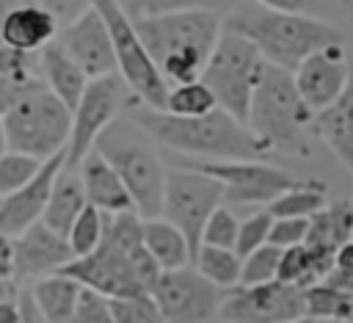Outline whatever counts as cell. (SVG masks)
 I'll list each match as a JSON object with an SVG mask.
<instances>
[{
	"label": "cell",
	"mask_w": 353,
	"mask_h": 323,
	"mask_svg": "<svg viewBox=\"0 0 353 323\" xmlns=\"http://www.w3.org/2000/svg\"><path fill=\"white\" fill-rule=\"evenodd\" d=\"M130 108V124L149 138L160 141L168 149L185 152L190 157H204L207 163H223V160H262L270 155L245 124L215 108L207 116L199 119H176L163 110L143 108L132 99H127Z\"/></svg>",
	"instance_id": "cell-4"
},
{
	"label": "cell",
	"mask_w": 353,
	"mask_h": 323,
	"mask_svg": "<svg viewBox=\"0 0 353 323\" xmlns=\"http://www.w3.org/2000/svg\"><path fill=\"white\" fill-rule=\"evenodd\" d=\"M8 152V144H6V127H3V119H0V155Z\"/></svg>",
	"instance_id": "cell-46"
},
{
	"label": "cell",
	"mask_w": 353,
	"mask_h": 323,
	"mask_svg": "<svg viewBox=\"0 0 353 323\" xmlns=\"http://www.w3.org/2000/svg\"><path fill=\"white\" fill-rule=\"evenodd\" d=\"M83 290H94L105 298H130L152 293L160 271L143 248L141 218L135 213L105 215V235L97 251L72 260L63 271Z\"/></svg>",
	"instance_id": "cell-1"
},
{
	"label": "cell",
	"mask_w": 353,
	"mask_h": 323,
	"mask_svg": "<svg viewBox=\"0 0 353 323\" xmlns=\"http://www.w3.org/2000/svg\"><path fill=\"white\" fill-rule=\"evenodd\" d=\"M55 41L63 47V52L80 66V72L88 80L116 75L113 41H110L108 25H105L102 14L94 8V3L83 11V17H77L72 25L61 28Z\"/></svg>",
	"instance_id": "cell-15"
},
{
	"label": "cell",
	"mask_w": 353,
	"mask_h": 323,
	"mask_svg": "<svg viewBox=\"0 0 353 323\" xmlns=\"http://www.w3.org/2000/svg\"><path fill=\"white\" fill-rule=\"evenodd\" d=\"M298 323H312V320H298Z\"/></svg>",
	"instance_id": "cell-49"
},
{
	"label": "cell",
	"mask_w": 353,
	"mask_h": 323,
	"mask_svg": "<svg viewBox=\"0 0 353 323\" xmlns=\"http://www.w3.org/2000/svg\"><path fill=\"white\" fill-rule=\"evenodd\" d=\"M124 102L121 97V80L119 75L88 80L80 102L72 110V130L66 141V168H77L83 157L94 149L97 138L113 124V116L119 105Z\"/></svg>",
	"instance_id": "cell-14"
},
{
	"label": "cell",
	"mask_w": 353,
	"mask_h": 323,
	"mask_svg": "<svg viewBox=\"0 0 353 323\" xmlns=\"http://www.w3.org/2000/svg\"><path fill=\"white\" fill-rule=\"evenodd\" d=\"M0 279L6 282L14 279V240L6 235H0Z\"/></svg>",
	"instance_id": "cell-41"
},
{
	"label": "cell",
	"mask_w": 353,
	"mask_h": 323,
	"mask_svg": "<svg viewBox=\"0 0 353 323\" xmlns=\"http://www.w3.org/2000/svg\"><path fill=\"white\" fill-rule=\"evenodd\" d=\"M94 8L102 14L110 41H113V58H116V75L119 80L130 88V99L152 108V110H163L165 108V97H168V86L160 77L154 61L149 58V52L143 50L132 22L127 19V14L121 11V3L116 0H99L94 3Z\"/></svg>",
	"instance_id": "cell-9"
},
{
	"label": "cell",
	"mask_w": 353,
	"mask_h": 323,
	"mask_svg": "<svg viewBox=\"0 0 353 323\" xmlns=\"http://www.w3.org/2000/svg\"><path fill=\"white\" fill-rule=\"evenodd\" d=\"M345 276H353V240H347L345 246L336 248L334 271L328 273V279H345Z\"/></svg>",
	"instance_id": "cell-40"
},
{
	"label": "cell",
	"mask_w": 353,
	"mask_h": 323,
	"mask_svg": "<svg viewBox=\"0 0 353 323\" xmlns=\"http://www.w3.org/2000/svg\"><path fill=\"white\" fill-rule=\"evenodd\" d=\"M306 229H309V221H303V218H276L273 226H270L268 246H276V248H281V251H284V248L303 246Z\"/></svg>",
	"instance_id": "cell-38"
},
{
	"label": "cell",
	"mask_w": 353,
	"mask_h": 323,
	"mask_svg": "<svg viewBox=\"0 0 353 323\" xmlns=\"http://www.w3.org/2000/svg\"><path fill=\"white\" fill-rule=\"evenodd\" d=\"M265 58L256 52L251 41H245L237 33L221 30V39L201 72V83L210 88L215 97V105L245 124L251 97L262 80L265 72Z\"/></svg>",
	"instance_id": "cell-8"
},
{
	"label": "cell",
	"mask_w": 353,
	"mask_h": 323,
	"mask_svg": "<svg viewBox=\"0 0 353 323\" xmlns=\"http://www.w3.org/2000/svg\"><path fill=\"white\" fill-rule=\"evenodd\" d=\"M94 152H99L110 168L119 174L124 190L130 193V202L135 207V215L141 221L160 218L163 210V190H165V166L160 155L135 133L132 124H110L94 144Z\"/></svg>",
	"instance_id": "cell-6"
},
{
	"label": "cell",
	"mask_w": 353,
	"mask_h": 323,
	"mask_svg": "<svg viewBox=\"0 0 353 323\" xmlns=\"http://www.w3.org/2000/svg\"><path fill=\"white\" fill-rule=\"evenodd\" d=\"M0 80H17V83H33V80H39V77H33L30 55L17 52V50L0 44Z\"/></svg>",
	"instance_id": "cell-39"
},
{
	"label": "cell",
	"mask_w": 353,
	"mask_h": 323,
	"mask_svg": "<svg viewBox=\"0 0 353 323\" xmlns=\"http://www.w3.org/2000/svg\"><path fill=\"white\" fill-rule=\"evenodd\" d=\"M279 257L281 248L276 246H262L254 254L240 260V284L237 287H256V284H268L276 279V268H279Z\"/></svg>",
	"instance_id": "cell-33"
},
{
	"label": "cell",
	"mask_w": 353,
	"mask_h": 323,
	"mask_svg": "<svg viewBox=\"0 0 353 323\" xmlns=\"http://www.w3.org/2000/svg\"><path fill=\"white\" fill-rule=\"evenodd\" d=\"M328 284H334V287H339V290H345V293H353V276H345V279H325Z\"/></svg>",
	"instance_id": "cell-44"
},
{
	"label": "cell",
	"mask_w": 353,
	"mask_h": 323,
	"mask_svg": "<svg viewBox=\"0 0 353 323\" xmlns=\"http://www.w3.org/2000/svg\"><path fill=\"white\" fill-rule=\"evenodd\" d=\"M223 30L243 36L256 47V52L265 58V63L295 72L312 52L331 47V44H345L342 30L306 17V14H287L270 8L265 0L262 3H237L232 11L223 17Z\"/></svg>",
	"instance_id": "cell-3"
},
{
	"label": "cell",
	"mask_w": 353,
	"mask_h": 323,
	"mask_svg": "<svg viewBox=\"0 0 353 323\" xmlns=\"http://www.w3.org/2000/svg\"><path fill=\"white\" fill-rule=\"evenodd\" d=\"M141 237H143L146 254L152 257V262L157 265L160 273L163 271H179V268H188L193 262L188 240L179 235V229H174L163 218L141 221Z\"/></svg>",
	"instance_id": "cell-25"
},
{
	"label": "cell",
	"mask_w": 353,
	"mask_h": 323,
	"mask_svg": "<svg viewBox=\"0 0 353 323\" xmlns=\"http://www.w3.org/2000/svg\"><path fill=\"white\" fill-rule=\"evenodd\" d=\"M212 287L223 290H234L240 284V257L234 251L226 248H210V246H199V251L193 254L190 262Z\"/></svg>",
	"instance_id": "cell-29"
},
{
	"label": "cell",
	"mask_w": 353,
	"mask_h": 323,
	"mask_svg": "<svg viewBox=\"0 0 353 323\" xmlns=\"http://www.w3.org/2000/svg\"><path fill=\"white\" fill-rule=\"evenodd\" d=\"M237 229H240V221L234 218V213L229 207H218L210 221L204 224V232H201V246H210V248H226V251H234V243H237Z\"/></svg>",
	"instance_id": "cell-34"
},
{
	"label": "cell",
	"mask_w": 353,
	"mask_h": 323,
	"mask_svg": "<svg viewBox=\"0 0 353 323\" xmlns=\"http://www.w3.org/2000/svg\"><path fill=\"white\" fill-rule=\"evenodd\" d=\"M113 323H163L152 295H130V298H110Z\"/></svg>",
	"instance_id": "cell-36"
},
{
	"label": "cell",
	"mask_w": 353,
	"mask_h": 323,
	"mask_svg": "<svg viewBox=\"0 0 353 323\" xmlns=\"http://www.w3.org/2000/svg\"><path fill=\"white\" fill-rule=\"evenodd\" d=\"M8 152H22L36 160H50L66 149L72 130V110L39 83L19 97L3 116Z\"/></svg>",
	"instance_id": "cell-7"
},
{
	"label": "cell",
	"mask_w": 353,
	"mask_h": 323,
	"mask_svg": "<svg viewBox=\"0 0 353 323\" xmlns=\"http://www.w3.org/2000/svg\"><path fill=\"white\" fill-rule=\"evenodd\" d=\"M303 317V290L279 279L256 287L223 293L221 323H298Z\"/></svg>",
	"instance_id": "cell-13"
},
{
	"label": "cell",
	"mask_w": 353,
	"mask_h": 323,
	"mask_svg": "<svg viewBox=\"0 0 353 323\" xmlns=\"http://www.w3.org/2000/svg\"><path fill=\"white\" fill-rule=\"evenodd\" d=\"M80 182H83V193H85V204L99 210L102 215H121V213H135L130 193L124 190L119 174L110 168V163L99 155V152H88L83 157V163L77 166Z\"/></svg>",
	"instance_id": "cell-20"
},
{
	"label": "cell",
	"mask_w": 353,
	"mask_h": 323,
	"mask_svg": "<svg viewBox=\"0 0 353 323\" xmlns=\"http://www.w3.org/2000/svg\"><path fill=\"white\" fill-rule=\"evenodd\" d=\"M11 295H17V284L0 279V298H11Z\"/></svg>",
	"instance_id": "cell-45"
},
{
	"label": "cell",
	"mask_w": 353,
	"mask_h": 323,
	"mask_svg": "<svg viewBox=\"0 0 353 323\" xmlns=\"http://www.w3.org/2000/svg\"><path fill=\"white\" fill-rule=\"evenodd\" d=\"M85 210V193H83V182H80V174L77 168H61V174L55 177V185L50 190V199H47V207H44V215H41V224L47 229H52L55 235L66 237L72 224L77 221V215Z\"/></svg>",
	"instance_id": "cell-24"
},
{
	"label": "cell",
	"mask_w": 353,
	"mask_h": 323,
	"mask_svg": "<svg viewBox=\"0 0 353 323\" xmlns=\"http://www.w3.org/2000/svg\"><path fill=\"white\" fill-rule=\"evenodd\" d=\"M0 323H19V290L11 298H0Z\"/></svg>",
	"instance_id": "cell-43"
},
{
	"label": "cell",
	"mask_w": 353,
	"mask_h": 323,
	"mask_svg": "<svg viewBox=\"0 0 353 323\" xmlns=\"http://www.w3.org/2000/svg\"><path fill=\"white\" fill-rule=\"evenodd\" d=\"M223 204V188L212 177L188 166L165 168V190L160 218L168 221L188 240L190 254L201 246V232L210 215Z\"/></svg>",
	"instance_id": "cell-10"
},
{
	"label": "cell",
	"mask_w": 353,
	"mask_h": 323,
	"mask_svg": "<svg viewBox=\"0 0 353 323\" xmlns=\"http://www.w3.org/2000/svg\"><path fill=\"white\" fill-rule=\"evenodd\" d=\"M130 22L165 86H185L201 80V72L223 30V17L196 3H188L185 8L171 14Z\"/></svg>",
	"instance_id": "cell-2"
},
{
	"label": "cell",
	"mask_w": 353,
	"mask_h": 323,
	"mask_svg": "<svg viewBox=\"0 0 353 323\" xmlns=\"http://www.w3.org/2000/svg\"><path fill=\"white\" fill-rule=\"evenodd\" d=\"M215 108L218 105H215V97L210 94V88L201 80H196V83H185V86L168 88L163 113L176 116V119H199V116L212 113Z\"/></svg>",
	"instance_id": "cell-30"
},
{
	"label": "cell",
	"mask_w": 353,
	"mask_h": 323,
	"mask_svg": "<svg viewBox=\"0 0 353 323\" xmlns=\"http://www.w3.org/2000/svg\"><path fill=\"white\" fill-rule=\"evenodd\" d=\"M19 323H47L41 317V312L36 309V304H33L28 290H19Z\"/></svg>",
	"instance_id": "cell-42"
},
{
	"label": "cell",
	"mask_w": 353,
	"mask_h": 323,
	"mask_svg": "<svg viewBox=\"0 0 353 323\" xmlns=\"http://www.w3.org/2000/svg\"><path fill=\"white\" fill-rule=\"evenodd\" d=\"M58 36V22L44 8V3H14V8L0 22V44L17 52H41Z\"/></svg>",
	"instance_id": "cell-19"
},
{
	"label": "cell",
	"mask_w": 353,
	"mask_h": 323,
	"mask_svg": "<svg viewBox=\"0 0 353 323\" xmlns=\"http://www.w3.org/2000/svg\"><path fill=\"white\" fill-rule=\"evenodd\" d=\"M188 168L201 171L221 182L223 188V202L226 204H270L290 188H295L301 179L287 174L284 168L268 166L262 160H223V163H207V160H193Z\"/></svg>",
	"instance_id": "cell-12"
},
{
	"label": "cell",
	"mask_w": 353,
	"mask_h": 323,
	"mask_svg": "<svg viewBox=\"0 0 353 323\" xmlns=\"http://www.w3.org/2000/svg\"><path fill=\"white\" fill-rule=\"evenodd\" d=\"M312 127L325 141V146L334 152V157L353 177V69H350V77H347L342 97L331 108L317 113L312 119Z\"/></svg>",
	"instance_id": "cell-21"
},
{
	"label": "cell",
	"mask_w": 353,
	"mask_h": 323,
	"mask_svg": "<svg viewBox=\"0 0 353 323\" xmlns=\"http://www.w3.org/2000/svg\"><path fill=\"white\" fill-rule=\"evenodd\" d=\"M347 77H350V66L345 58V44H331V47L312 52L292 72L298 97L314 116L323 113L325 108H331L342 97Z\"/></svg>",
	"instance_id": "cell-16"
},
{
	"label": "cell",
	"mask_w": 353,
	"mask_h": 323,
	"mask_svg": "<svg viewBox=\"0 0 353 323\" xmlns=\"http://www.w3.org/2000/svg\"><path fill=\"white\" fill-rule=\"evenodd\" d=\"M80 284L63 273H52L44 276L39 282L30 284V298L36 304V309L41 312V317L47 323H72L77 298H80Z\"/></svg>",
	"instance_id": "cell-26"
},
{
	"label": "cell",
	"mask_w": 353,
	"mask_h": 323,
	"mask_svg": "<svg viewBox=\"0 0 353 323\" xmlns=\"http://www.w3.org/2000/svg\"><path fill=\"white\" fill-rule=\"evenodd\" d=\"M353 293H345L328 282L312 284L303 290V317L312 323H336L347 320Z\"/></svg>",
	"instance_id": "cell-28"
},
{
	"label": "cell",
	"mask_w": 353,
	"mask_h": 323,
	"mask_svg": "<svg viewBox=\"0 0 353 323\" xmlns=\"http://www.w3.org/2000/svg\"><path fill=\"white\" fill-rule=\"evenodd\" d=\"M270 226H273V218H270V213H268V210H259V213L248 215L245 221H240V229H237V243H234V254L243 260V257L254 254L256 248L268 246Z\"/></svg>",
	"instance_id": "cell-35"
},
{
	"label": "cell",
	"mask_w": 353,
	"mask_h": 323,
	"mask_svg": "<svg viewBox=\"0 0 353 323\" xmlns=\"http://www.w3.org/2000/svg\"><path fill=\"white\" fill-rule=\"evenodd\" d=\"M39 69H41V83L50 94H55L69 110H74V105L80 102L88 77L80 72V66L63 52V47L58 41L47 44L39 52Z\"/></svg>",
	"instance_id": "cell-23"
},
{
	"label": "cell",
	"mask_w": 353,
	"mask_h": 323,
	"mask_svg": "<svg viewBox=\"0 0 353 323\" xmlns=\"http://www.w3.org/2000/svg\"><path fill=\"white\" fill-rule=\"evenodd\" d=\"M345 323H353V298H350V312H347V320Z\"/></svg>",
	"instance_id": "cell-47"
},
{
	"label": "cell",
	"mask_w": 353,
	"mask_h": 323,
	"mask_svg": "<svg viewBox=\"0 0 353 323\" xmlns=\"http://www.w3.org/2000/svg\"><path fill=\"white\" fill-rule=\"evenodd\" d=\"M347 240H353V199L325 202V207L309 218L303 246L334 257L336 248L345 246Z\"/></svg>",
	"instance_id": "cell-22"
},
{
	"label": "cell",
	"mask_w": 353,
	"mask_h": 323,
	"mask_svg": "<svg viewBox=\"0 0 353 323\" xmlns=\"http://www.w3.org/2000/svg\"><path fill=\"white\" fill-rule=\"evenodd\" d=\"M102 235H105V215L85 204V210L77 215V221L72 224V229L66 235L72 257L80 260V257H88L91 251H97V246L102 243Z\"/></svg>",
	"instance_id": "cell-31"
},
{
	"label": "cell",
	"mask_w": 353,
	"mask_h": 323,
	"mask_svg": "<svg viewBox=\"0 0 353 323\" xmlns=\"http://www.w3.org/2000/svg\"><path fill=\"white\" fill-rule=\"evenodd\" d=\"M312 119L314 113L298 97L292 75L268 63L248 105V116H245L248 133L268 152H287V155L309 157L312 155V141H309Z\"/></svg>",
	"instance_id": "cell-5"
},
{
	"label": "cell",
	"mask_w": 353,
	"mask_h": 323,
	"mask_svg": "<svg viewBox=\"0 0 353 323\" xmlns=\"http://www.w3.org/2000/svg\"><path fill=\"white\" fill-rule=\"evenodd\" d=\"M72 251L66 237L47 229L41 221L25 229L19 237H14V284L17 282H39L44 276H52L63 271L72 262Z\"/></svg>",
	"instance_id": "cell-18"
},
{
	"label": "cell",
	"mask_w": 353,
	"mask_h": 323,
	"mask_svg": "<svg viewBox=\"0 0 353 323\" xmlns=\"http://www.w3.org/2000/svg\"><path fill=\"white\" fill-rule=\"evenodd\" d=\"M350 22H353V3H350Z\"/></svg>",
	"instance_id": "cell-48"
},
{
	"label": "cell",
	"mask_w": 353,
	"mask_h": 323,
	"mask_svg": "<svg viewBox=\"0 0 353 323\" xmlns=\"http://www.w3.org/2000/svg\"><path fill=\"white\" fill-rule=\"evenodd\" d=\"M41 160L22 155V152H6L0 155V199L17 193L19 188H25L39 171H41Z\"/></svg>",
	"instance_id": "cell-32"
},
{
	"label": "cell",
	"mask_w": 353,
	"mask_h": 323,
	"mask_svg": "<svg viewBox=\"0 0 353 323\" xmlns=\"http://www.w3.org/2000/svg\"><path fill=\"white\" fill-rule=\"evenodd\" d=\"M63 163H66V149L58 152L55 157L44 160L41 171L25 188H19L17 193L0 199V235H6V237L14 240L25 229H30L33 224L41 221L44 207H47V199H50V190H52L55 177L61 174Z\"/></svg>",
	"instance_id": "cell-17"
},
{
	"label": "cell",
	"mask_w": 353,
	"mask_h": 323,
	"mask_svg": "<svg viewBox=\"0 0 353 323\" xmlns=\"http://www.w3.org/2000/svg\"><path fill=\"white\" fill-rule=\"evenodd\" d=\"M328 202V193L323 188V182H298L295 188H290L287 193H281L279 199H273L265 210L270 213V218H303L309 221L317 210H323Z\"/></svg>",
	"instance_id": "cell-27"
},
{
	"label": "cell",
	"mask_w": 353,
	"mask_h": 323,
	"mask_svg": "<svg viewBox=\"0 0 353 323\" xmlns=\"http://www.w3.org/2000/svg\"><path fill=\"white\" fill-rule=\"evenodd\" d=\"M72 323H113L110 312V298L94 293V290H80Z\"/></svg>",
	"instance_id": "cell-37"
},
{
	"label": "cell",
	"mask_w": 353,
	"mask_h": 323,
	"mask_svg": "<svg viewBox=\"0 0 353 323\" xmlns=\"http://www.w3.org/2000/svg\"><path fill=\"white\" fill-rule=\"evenodd\" d=\"M149 295L163 323H221L223 293L212 287L193 265L163 271Z\"/></svg>",
	"instance_id": "cell-11"
}]
</instances>
